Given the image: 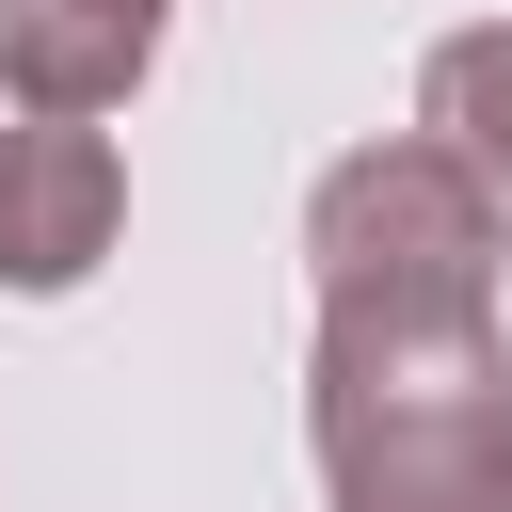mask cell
Segmentation results:
<instances>
[{
  "label": "cell",
  "mask_w": 512,
  "mask_h": 512,
  "mask_svg": "<svg viewBox=\"0 0 512 512\" xmlns=\"http://www.w3.org/2000/svg\"><path fill=\"white\" fill-rule=\"evenodd\" d=\"M496 256H512V208H496L432 128L352 144V160H320V192H304V272H320V304H496Z\"/></svg>",
  "instance_id": "cell-2"
},
{
  "label": "cell",
  "mask_w": 512,
  "mask_h": 512,
  "mask_svg": "<svg viewBox=\"0 0 512 512\" xmlns=\"http://www.w3.org/2000/svg\"><path fill=\"white\" fill-rule=\"evenodd\" d=\"M112 224H128V160H112L96 112H32V128H0V288H16V304L96 288Z\"/></svg>",
  "instance_id": "cell-3"
},
{
  "label": "cell",
  "mask_w": 512,
  "mask_h": 512,
  "mask_svg": "<svg viewBox=\"0 0 512 512\" xmlns=\"http://www.w3.org/2000/svg\"><path fill=\"white\" fill-rule=\"evenodd\" d=\"M160 64V0H0V96L16 112H128Z\"/></svg>",
  "instance_id": "cell-4"
},
{
  "label": "cell",
  "mask_w": 512,
  "mask_h": 512,
  "mask_svg": "<svg viewBox=\"0 0 512 512\" xmlns=\"http://www.w3.org/2000/svg\"><path fill=\"white\" fill-rule=\"evenodd\" d=\"M304 448L336 512H512V336L496 304H320Z\"/></svg>",
  "instance_id": "cell-1"
},
{
  "label": "cell",
  "mask_w": 512,
  "mask_h": 512,
  "mask_svg": "<svg viewBox=\"0 0 512 512\" xmlns=\"http://www.w3.org/2000/svg\"><path fill=\"white\" fill-rule=\"evenodd\" d=\"M416 128L512 208V16H480V32H448V48L416 64Z\"/></svg>",
  "instance_id": "cell-5"
}]
</instances>
